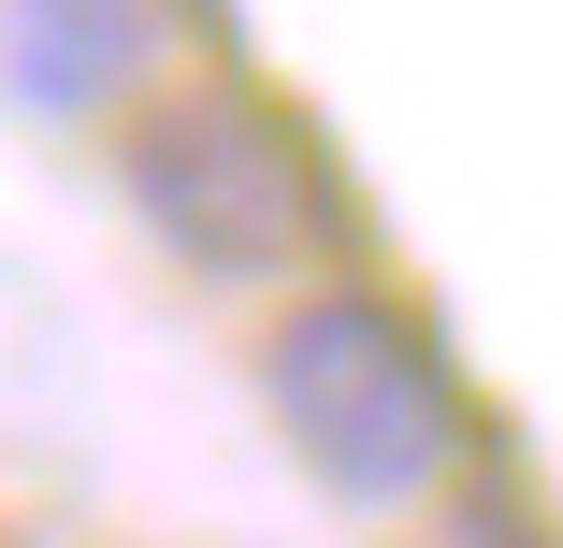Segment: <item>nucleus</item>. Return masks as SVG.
I'll list each match as a JSON object with an SVG mask.
<instances>
[{"label": "nucleus", "instance_id": "f257e3e1", "mask_svg": "<svg viewBox=\"0 0 563 548\" xmlns=\"http://www.w3.org/2000/svg\"><path fill=\"white\" fill-rule=\"evenodd\" d=\"M261 418H275L289 477L347 519H419L477 448L448 347L362 275H303L261 317Z\"/></svg>", "mask_w": 563, "mask_h": 548}, {"label": "nucleus", "instance_id": "f03ea898", "mask_svg": "<svg viewBox=\"0 0 563 548\" xmlns=\"http://www.w3.org/2000/svg\"><path fill=\"white\" fill-rule=\"evenodd\" d=\"M101 145H117L131 232H145L174 275L261 289V303H289V289L318 275V246H332V174H318V145L275 116L261 87H232V72H159Z\"/></svg>", "mask_w": 563, "mask_h": 548}, {"label": "nucleus", "instance_id": "7ed1b4c3", "mask_svg": "<svg viewBox=\"0 0 563 548\" xmlns=\"http://www.w3.org/2000/svg\"><path fill=\"white\" fill-rule=\"evenodd\" d=\"M174 72V0H0V101L58 131H117Z\"/></svg>", "mask_w": 563, "mask_h": 548}]
</instances>
